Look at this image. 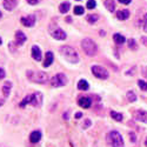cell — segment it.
I'll return each instance as SVG.
<instances>
[{
  "label": "cell",
  "mask_w": 147,
  "mask_h": 147,
  "mask_svg": "<svg viewBox=\"0 0 147 147\" xmlns=\"http://www.w3.org/2000/svg\"><path fill=\"white\" fill-rule=\"evenodd\" d=\"M59 52L68 61V63H72V64L79 63V55H78L77 51L73 47H71V46H61L59 48Z\"/></svg>",
  "instance_id": "obj_1"
},
{
  "label": "cell",
  "mask_w": 147,
  "mask_h": 147,
  "mask_svg": "<svg viewBox=\"0 0 147 147\" xmlns=\"http://www.w3.org/2000/svg\"><path fill=\"white\" fill-rule=\"evenodd\" d=\"M71 8V4L68 1H65V3H61L60 6H59V11H60V13H67V12L69 11Z\"/></svg>",
  "instance_id": "obj_19"
},
{
  "label": "cell",
  "mask_w": 147,
  "mask_h": 147,
  "mask_svg": "<svg viewBox=\"0 0 147 147\" xmlns=\"http://www.w3.org/2000/svg\"><path fill=\"white\" fill-rule=\"evenodd\" d=\"M5 9L7 11H12V9H14L16 6L18 5V0H4V3H3Z\"/></svg>",
  "instance_id": "obj_14"
},
{
  "label": "cell",
  "mask_w": 147,
  "mask_h": 147,
  "mask_svg": "<svg viewBox=\"0 0 147 147\" xmlns=\"http://www.w3.org/2000/svg\"><path fill=\"white\" fill-rule=\"evenodd\" d=\"M126 96H127V100H129L131 102L137 101V94L134 93L133 91H128L127 94H126Z\"/></svg>",
  "instance_id": "obj_23"
},
{
  "label": "cell",
  "mask_w": 147,
  "mask_h": 147,
  "mask_svg": "<svg viewBox=\"0 0 147 147\" xmlns=\"http://www.w3.org/2000/svg\"><path fill=\"white\" fill-rule=\"evenodd\" d=\"M5 76H6V73H5L4 68H1V67H0V80H1V79H4V78H5Z\"/></svg>",
  "instance_id": "obj_32"
},
{
  "label": "cell",
  "mask_w": 147,
  "mask_h": 147,
  "mask_svg": "<svg viewBox=\"0 0 147 147\" xmlns=\"http://www.w3.org/2000/svg\"><path fill=\"white\" fill-rule=\"evenodd\" d=\"M82 117V113L81 112H78V113H76V119H80Z\"/></svg>",
  "instance_id": "obj_36"
},
{
  "label": "cell",
  "mask_w": 147,
  "mask_h": 147,
  "mask_svg": "<svg viewBox=\"0 0 147 147\" xmlns=\"http://www.w3.org/2000/svg\"><path fill=\"white\" fill-rule=\"evenodd\" d=\"M113 40L115 41V44H118V45H122V44H125L126 38H125L124 35L119 34V33H115V34L113 35Z\"/></svg>",
  "instance_id": "obj_18"
},
{
  "label": "cell",
  "mask_w": 147,
  "mask_h": 147,
  "mask_svg": "<svg viewBox=\"0 0 147 147\" xmlns=\"http://www.w3.org/2000/svg\"><path fill=\"white\" fill-rule=\"evenodd\" d=\"M40 0H27V3L30 5H36V4H39Z\"/></svg>",
  "instance_id": "obj_33"
},
{
  "label": "cell",
  "mask_w": 147,
  "mask_h": 147,
  "mask_svg": "<svg viewBox=\"0 0 147 147\" xmlns=\"http://www.w3.org/2000/svg\"><path fill=\"white\" fill-rule=\"evenodd\" d=\"M111 117H112L114 120H117V121H122V114H120V113H118V112H115V111H112V112H111Z\"/></svg>",
  "instance_id": "obj_24"
},
{
  "label": "cell",
  "mask_w": 147,
  "mask_h": 147,
  "mask_svg": "<svg viewBox=\"0 0 147 147\" xmlns=\"http://www.w3.org/2000/svg\"><path fill=\"white\" fill-rule=\"evenodd\" d=\"M32 57L34 60L36 61H40L42 59V53H41V50H40V47H38L36 45H34L32 47Z\"/></svg>",
  "instance_id": "obj_11"
},
{
  "label": "cell",
  "mask_w": 147,
  "mask_h": 147,
  "mask_svg": "<svg viewBox=\"0 0 147 147\" xmlns=\"http://www.w3.org/2000/svg\"><path fill=\"white\" fill-rule=\"evenodd\" d=\"M128 47L131 48V50H136L137 48V44H136V41H134V39L128 40Z\"/></svg>",
  "instance_id": "obj_30"
},
{
  "label": "cell",
  "mask_w": 147,
  "mask_h": 147,
  "mask_svg": "<svg viewBox=\"0 0 147 147\" xmlns=\"http://www.w3.org/2000/svg\"><path fill=\"white\" fill-rule=\"evenodd\" d=\"M88 126H91V121H90V120H87L86 122H85V126H84V127L86 128V127H88Z\"/></svg>",
  "instance_id": "obj_37"
},
{
  "label": "cell",
  "mask_w": 147,
  "mask_h": 147,
  "mask_svg": "<svg viewBox=\"0 0 147 147\" xmlns=\"http://www.w3.org/2000/svg\"><path fill=\"white\" fill-rule=\"evenodd\" d=\"M26 40H27V38H26L25 33L21 32V31H17V33H16V41H14L17 44V46L24 45L26 42Z\"/></svg>",
  "instance_id": "obj_10"
},
{
  "label": "cell",
  "mask_w": 147,
  "mask_h": 147,
  "mask_svg": "<svg viewBox=\"0 0 147 147\" xmlns=\"http://www.w3.org/2000/svg\"><path fill=\"white\" fill-rule=\"evenodd\" d=\"M84 12H85V9L82 6H76L74 7V14L76 16H82Z\"/></svg>",
  "instance_id": "obj_26"
},
{
  "label": "cell",
  "mask_w": 147,
  "mask_h": 147,
  "mask_svg": "<svg viewBox=\"0 0 147 147\" xmlns=\"http://www.w3.org/2000/svg\"><path fill=\"white\" fill-rule=\"evenodd\" d=\"M27 104H31V95H27V96L24 98V100L19 104V106H20V107H25Z\"/></svg>",
  "instance_id": "obj_25"
},
{
  "label": "cell",
  "mask_w": 147,
  "mask_h": 147,
  "mask_svg": "<svg viewBox=\"0 0 147 147\" xmlns=\"http://www.w3.org/2000/svg\"><path fill=\"white\" fill-rule=\"evenodd\" d=\"M81 47H82L84 52L86 53L87 55H90V57L95 55V53H96V51H98L96 44H95L92 39H90V38H85V39L81 41Z\"/></svg>",
  "instance_id": "obj_3"
},
{
  "label": "cell",
  "mask_w": 147,
  "mask_h": 147,
  "mask_svg": "<svg viewBox=\"0 0 147 147\" xmlns=\"http://www.w3.org/2000/svg\"><path fill=\"white\" fill-rule=\"evenodd\" d=\"M129 136H131V140H132L133 142L137 140V139H136V134H134V133H129Z\"/></svg>",
  "instance_id": "obj_35"
},
{
  "label": "cell",
  "mask_w": 147,
  "mask_h": 147,
  "mask_svg": "<svg viewBox=\"0 0 147 147\" xmlns=\"http://www.w3.org/2000/svg\"><path fill=\"white\" fill-rule=\"evenodd\" d=\"M67 77L64 74V73H58L55 74L52 79H51V85L53 87H63L67 84Z\"/></svg>",
  "instance_id": "obj_5"
},
{
  "label": "cell",
  "mask_w": 147,
  "mask_h": 147,
  "mask_svg": "<svg viewBox=\"0 0 147 147\" xmlns=\"http://www.w3.org/2000/svg\"><path fill=\"white\" fill-rule=\"evenodd\" d=\"M1 17H3V14H1V12H0V19H1Z\"/></svg>",
  "instance_id": "obj_43"
},
{
  "label": "cell",
  "mask_w": 147,
  "mask_h": 147,
  "mask_svg": "<svg viewBox=\"0 0 147 147\" xmlns=\"http://www.w3.org/2000/svg\"><path fill=\"white\" fill-rule=\"evenodd\" d=\"M107 139L112 147H124V140H122L121 134L118 131L109 132V134L107 136Z\"/></svg>",
  "instance_id": "obj_4"
},
{
  "label": "cell",
  "mask_w": 147,
  "mask_h": 147,
  "mask_svg": "<svg viewBox=\"0 0 147 147\" xmlns=\"http://www.w3.org/2000/svg\"><path fill=\"white\" fill-rule=\"evenodd\" d=\"M66 21H67V22H71V21H72V19H71V18H66Z\"/></svg>",
  "instance_id": "obj_40"
},
{
  "label": "cell",
  "mask_w": 147,
  "mask_h": 147,
  "mask_svg": "<svg viewBox=\"0 0 147 147\" xmlns=\"http://www.w3.org/2000/svg\"><path fill=\"white\" fill-rule=\"evenodd\" d=\"M78 104H79V106H80V107H82V108H90V107H91L92 101H91L90 98L82 96V98H80V99L78 100Z\"/></svg>",
  "instance_id": "obj_15"
},
{
  "label": "cell",
  "mask_w": 147,
  "mask_h": 147,
  "mask_svg": "<svg viewBox=\"0 0 147 147\" xmlns=\"http://www.w3.org/2000/svg\"><path fill=\"white\" fill-rule=\"evenodd\" d=\"M86 6H87V8H88V9H93V8L96 6L95 0H88L87 4H86Z\"/></svg>",
  "instance_id": "obj_29"
},
{
  "label": "cell",
  "mask_w": 147,
  "mask_h": 147,
  "mask_svg": "<svg viewBox=\"0 0 147 147\" xmlns=\"http://www.w3.org/2000/svg\"><path fill=\"white\" fill-rule=\"evenodd\" d=\"M27 78L28 80L33 81V82H36V84H46L48 81V77L45 72H41V71H38V72H35V71H27Z\"/></svg>",
  "instance_id": "obj_2"
},
{
  "label": "cell",
  "mask_w": 147,
  "mask_h": 147,
  "mask_svg": "<svg viewBox=\"0 0 147 147\" xmlns=\"http://www.w3.org/2000/svg\"><path fill=\"white\" fill-rule=\"evenodd\" d=\"M11 90H12V82H11V81H6V82L3 85V92H4V95H5V96H8Z\"/></svg>",
  "instance_id": "obj_21"
},
{
  "label": "cell",
  "mask_w": 147,
  "mask_h": 147,
  "mask_svg": "<svg viewBox=\"0 0 147 147\" xmlns=\"http://www.w3.org/2000/svg\"><path fill=\"white\" fill-rule=\"evenodd\" d=\"M34 107H40L42 105V94L39 92H35L33 94H31V104Z\"/></svg>",
  "instance_id": "obj_7"
},
{
  "label": "cell",
  "mask_w": 147,
  "mask_h": 147,
  "mask_svg": "<svg viewBox=\"0 0 147 147\" xmlns=\"http://www.w3.org/2000/svg\"><path fill=\"white\" fill-rule=\"evenodd\" d=\"M4 102H5V101H4L3 99H0V106H1V105H4Z\"/></svg>",
  "instance_id": "obj_39"
},
{
  "label": "cell",
  "mask_w": 147,
  "mask_h": 147,
  "mask_svg": "<svg viewBox=\"0 0 147 147\" xmlns=\"http://www.w3.org/2000/svg\"><path fill=\"white\" fill-rule=\"evenodd\" d=\"M134 117H136V119L139 120V121L147 122V112L142 111V109H139V111H137L136 114H134Z\"/></svg>",
  "instance_id": "obj_16"
},
{
  "label": "cell",
  "mask_w": 147,
  "mask_h": 147,
  "mask_svg": "<svg viewBox=\"0 0 147 147\" xmlns=\"http://www.w3.org/2000/svg\"><path fill=\"white\" fill-rule=\"evenodd\" d=\"M51 34H52V36L55 39V40H65L66 39V33H65V31L64 30H61L60 27H55L54 30H52L51 31Z\"/></svg>",
  "instance_id": "obj_8"
},
{
  "label": "cell",
  "mask_w": 147,
  "mask_h": 147,
  "mask_svg": "<svg viewBox=\"0 0 147 147\" xmlns=\"http://www.w3.org/2000/svg\"><path fill=\"white\" fill-rule=\"evenodd\" d=\"M53 60H54V55H53V52H51V51L46 52V55H45V60H44V67H50V66L53 64Z\"/></svg>",
  "instance_id": "obj_12"
},
{
  "label": "cell",
  "mask_w": 147,
  "mask_h": 147,
  "mask_svg": "<svg viewBox=\"0 0 147 147\" xmlns=\"http://www.w3.org/2000/svg\"><path fill=\"white\" fill-rule=\"evenodd\" d=\"M105 7L109 12H114L115 11V3H114V0H105Z\"/></svg>",
  "instance_id": "obj_20"
},
{
  "label": "cell",
  "mask_w": 147,
  "mask_h": 147,
  "mask_svg": "<svg viewBox=\"0 0 147 147\" xmlns=\"http://www.w3.org/2000/svg\"><path fill=\"white\" fill-rule=\"evenodd\" d=\"M117 18H118L119 20H126V19H128V18H129V11H128V9L118 11Z\"/></svg>",
  "instance_id": "obj_17"
},
{
  "label": "cell",
  "mask_w": 147,
  "mask_h": 147,
  "mask_svg": "<svg viewBox=\"0 0 147 147\" xmlns=\"http://www.w3.org/2000/svg\"><path fill=\"white\" fill-rule=\"evenodd\" d=\"M141 40H142V42H145V45H147V38H142Z\"/></svg>",
  "instance_id": "obj_38"
},
{
  "label": "cell",
  "mask_w": 147,
  "mask_h": 147,
  "mask_svg": "<svg viewBox=\"0 0 147 147\" xmlns=\"http://www.w3.org/2000/svg\"><path fill=\"white\" fill-rule=\"evenodd\" d=\"M41 139V132L40 131H33L31 134H30V141L32 144H36L39 142Z\"/></svg>",
  "instance_id": "obj_13"
},
{
  "label": "cell",
  "mask_w": 147,
  "mask_h": 147,
  "mask_svg": "<svg viewBox=\"0 0 147 147\" xmlns=\"http://www.w3.org/2000/svg\"><path fill=\"white\" fill-rule=\"evenodd\" d=\"M92 73H93V76L98 79H107L108 78V72L106 68H104L102 66H92Z\"/></svg>",
  "instance_id": "obj_6"
},
{
  "label": "cell",
  "mask_w": 147,
  "mask_h": 147,
  "mask_svg": "<svg viewBox=\"0 0 147 147\" xmlns=\"http://www.w3.org/2000/svg\"><path fill=\"white\" fill-rule=\"evenodd\" d=\"M78 88H79L80 91H87V90L90 88V85H88V82H87L86 80L81 79V80L78 82Z\"/></svg>",
  "instance_id": "obj_22"
},
{
  "label": "cell",
  "mask_w": 147,
  "mask_h": 147,
  "mask_svg": "<svg viewBox=\"0 0 147 147\" xmlns=\"http://www.w3.org/2000/svg\"><path fill=\"white\" fill-rule=\"evenodd\" d=\"M118 1L121 3V4H124V5H128V4H131L132 0H118Z\"/></svg>",
  "instance_id": "obj_34"
},
{
  "label": "cell",
  "mask_w": 147,
  "mask_h": 147,
  "mask_svg": "<svg viewBox=\"0 0 147 147\" xmlns=\"http://www.w3.org/2000/svg\"><path fill=\"white\" fill-rule=\"evenodd\" d=\"M16 42H9V45H8V48H9V51L11 52H16Z\"/></svg>",
  "instance_id": "obj_31"
},
{
  "label": "cell",
  "mask_w": 147,
  "mask_h": 147,
  "mask_svg": "<svg viewBox=\"0 0 147 147\" xmlns=\"http://www.w3.org/2000/svg\"><path fill=\"white\" fill-rule=\"evenodd\" d=\"M138 84H139V87H140L142 91H146V92H147V82H146V81H144V80H139Z\"/></svg>",
  "instance_id": "obj_28"
},
{
  "label": "cell",
  "mask_w": 147,
  "mask_h": 147,
  "mask_svg": "<svg viewBox=\"0 0 147 147\" xmlns=\"http://www.w3.org/2000/svg\"><path fill=\"white\" fill-rule=\"evenodd\" d=\"M98 19H99V17H98L96 14H91V16L87 17V21H88L90 24H94V22H96Z\"/></svg>",
  "instance_id": "obj_27"
},
{
  "label": "cell",
  "mask_w": 147,
  "mask_h": 147,
  "mask_svg": "<svg viewBox=\"0 0 147 147\" xmlns=\"http://www.w3.org/2000/svg\"><path fill=\"white\" fill-rule=\"evenodd\" d=\"M3 44V39H1V36H0V45Z\"/></svg>",
  "instance_id": "obj_41"
},
{
  "label": "cell",
  "mask_w": 147,
  "mask_h": 147,
  "mask_svg": "<svg viewBox=\"0 0 147 147\" xmlns=\"http://www.w3.org/2000/svg\"><path fill=\"white\" fill-rule=\"evenodd\" d=\"M21 24L24 26H26V27H32L34 26V24H35V16L34 14H30V16H26V17H22L20 19Z\"/></svg>",
  "instance_id": "obj_9"
},
{
  "label": "cell",
  "mask_w": 147,
  "mask_h": 147,
  "mask_svg": "<svg viewBox=\"0 0 147 147\" xmlns=\"http://www.w3.org/2000/svg\"><path fill=\"white\" fill-rule=\"evenodd\" d=\"M145 145H146V147H147V139H146V141H145Z\"/></svg>",
  "instance_id": "obj_42"
}]
</instances>
